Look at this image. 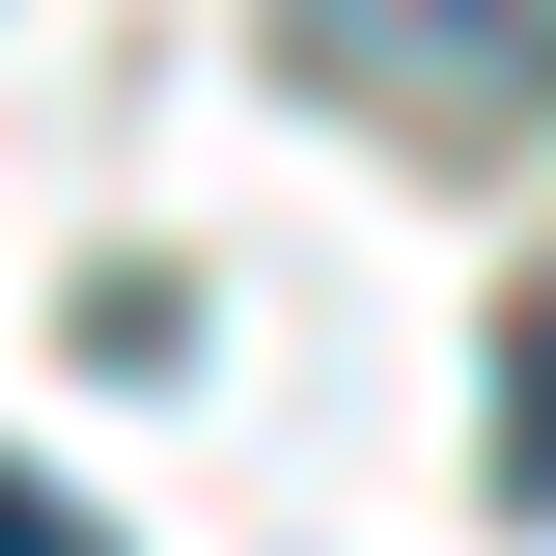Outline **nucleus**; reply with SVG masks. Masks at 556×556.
<instances>
[{
    "label": "nucleus",
    "mask_w": 556,
    "mask_h": 556,
    "mask_svg": "<svg viewBox=\"0 0 556 556\" xmlns=\"http://www.w3.org/2000/svg\"><path fill=\"white\" fill-rule=\"evenodd\" d=\"M501 501H529V529H556V278H529V306H501Z\"/></svg>",
    "instance_id": "2"
},
{
    "label": "nucleus",
    "mask_w": 556,
    "mask_h": 556,
    "mask_svg": "<svg viewBox=\"0 0 556 556\" xmlns=\"http://www.w3.org/2000/svg\"><path fill=\"white\" fill-rule=\"evenodd\" d=\"M278 28H306L362 112H473V139L556 84V0H278Z\"/></svg>",
    "instance_id": "1"
},
{
    "label": "nucleus",
    "mask_w": 556,
    "mask_h": 556,
    "mask_svg": "<svg viewBox=\"0 0 556 556\" xmlns=\"http://www.w3.org/2000/svg\"><path fill=\"white\" fill-rule=\"evenodd\" d=\"M0 556H112V529H84V501H56V473H0Z\"/></svg>",
    "instance_id": "3"
}]
</instances>
